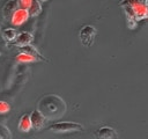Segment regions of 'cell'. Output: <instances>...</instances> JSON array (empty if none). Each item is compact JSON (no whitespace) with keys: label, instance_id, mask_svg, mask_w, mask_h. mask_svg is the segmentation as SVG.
Returning <instances> with one entry per match:
<instances>
[{"label":"cell","instance_id":"1","mask_svg":"<svg viewBox=\"0 0 148 139\" xmlns=\"http://www.w3.org/2000/svg\"><path fill=\"white\" fill-rule=\"evenodd\" d=\"M37 110L46 120H58L66 114L67 107L65 101L57 94L44 95L37 104Z\"/></svg>","mask_w":148,"mask_h":139},{"label":"cell","instance_id":"2","mask_svg":"<svg viewBox=\"0 0 148 139\" xmlns=\"http://www.w3.org/2000/svg\"><path fill=\"white\" fill-rule=\"evenodd\" d=\"M49 130L53 133H71V132H80L83 130L82 124L76 122H57L52 124Z\"/></svg>","mask_w":148,"mask_h":139},{"label":"cell","instance_id":"3","mask_svg":"<svg viewBox=\"0 0 148 139\" xmlns=\"http://www.w3.org/2000/svg\"><path fill=\"white\" fill-rule=\"evenodd\" d=\"M96 34H97V29H96L94 25H90V24L83 25V27L80 29V31H79L80 42H81L86 47H89V46L94 43V39H95Z\"/></svg>","mask_w":148,"mask_h":139},{"label":"cell","instance_id":"4","mask_svg":"<svg viewBox=\"0 0 148 139\" xmlns=\"http://www.w3.org/2000/svg\"><path fill=\"white\" fill-rule=\"evenodd\" d=\"M132 7L134 19L138 22L139 20H143L148 15V9H147V3L141 0H127Z\"/></svg>","mask_w":148,"mask_h":139},{"label":"cell","instance_id":"5","mask_svg":"<svg viewBox=\"0 0 148 139\" xmlns=\"http://www.w3.org/2000/svg\"><path fill=\"white\" fill-rule=\"evenodd\" d=\"M95 137L97 139H118V133L111 126H103L95 132Z\"/></svg>","mask_w":148,"mask_h":139},{"label":"cell","instance_id":"6","mask_svg":"<svg viewBox=\"0 0 148 139\" xmlns=\"http://www.w3.org/2000/svg\"><path fill=\"white\" fill-rule=\"evenodd\" d=\"M30 120H31V126H32V129H35V130H37V131H39V130H42L44 126H45V124H46V119L43 117V115L36 109V110H34L31 114H30Z\"/></svg>","mask_w":148,"mask_h":139},{"label":"cell","instance_id":"7","mask_svg":"<svg viewBox=\"0 0 148 139\" xmlns=\"http://www.w3.org/2000/svg\"><path fill=\"white\" fill-rule=\"evenodd\" d=\"M120 6H121V8L124 10V14H125V16L127 19V25H128V28L130 29H133L136 25V21L134 19V14H133V10H132V7H131L130 2L127 0L126 1H123L120 3Z\"/></svg>","mask_w":148,"mask_h":139},{"label":"cell","instance_id":"8","mask_svg":"<svg viewBox=\"0 0 148 139\" xmlns=\"http://www.w3.org/2000/svg\"><path fill=\"white\" fill-rule=\"evenodd\" d=\"M29 14H28V10L27 9H23V8H18L10 17V22L13 25H21L23 24L28 19H29Z\"/></svg>","mask_w":148,"mask_h":139},{"label":"cell","instance_id":"9","mask_svg":"<svg viewBox=\"0 0 148 139\" xmlns=\"http://www.w3.org/2000/svg\"><path fill=\"white\" fill-rule=\"evenodd\" d=\"M18 3H17V0H8L3 7H2V16L5 19H10L12 15L18 9Z\"/></svg>","mask_w":148,"mask_h":139},{"label":"cell","instance_id":"10","mask_svg":"<svg viewBox=\"0 0 148 139\" xmlns=\"http://www.w3.org/2000/svg\"><path fill=\"white\" fill-rule=\"evenodd\" d=\"M34 37L31 34L27 32V31H23V32H20L16 38H15V46H18V47H22V46H25V45H29L31 42H32Z\"/></svg>","mask_w":148,"mask_h":139},{"label":"cell","instance_id":"11","mask_svg":"<svg viewBox=\"0 0 148 139\" xmlns=\"http://www.w3.org/2000/svg\"><path fill=\"white\" fill-rule=\"evenodd\" d=\"M20 49H21V52H24V53H27V54L34 57L36 60H40V61H45V60H46V59L40 54V52H39L35 46H32L31 44L25 45V46H22V47H20Z\"/></svg>","mask_w":148,"mask_h":139},{"label":"cell","instance_id":"12","mask_svg":"<svg viewBox=\"0 0 148 139\" xmlns=\"http://www.w3.org/2000/svg\"><path fill=\"white\" fill-rule=\"evenodd\" d=\"M17 127H18V130L21 132H29L32 129L29 114H24V115L21 116V118L18 120V124H17Z\"/></svg>","mask_w":148,"mask_h":139},{"label":"cell","instance_id":"13","mask_svg":"<svg viewBox=\"0 0 148 139\" xmlns=\"http://www.w3.org/2000/svg\"><path fill=\"white\" fill-rule=\"evenodd\" d=\"M27 10H28L29 16H32V17L38 16V15L40 14V12H42V5H40V2H38L37 0H32Z\"/></svg>","mask_w":148,"mask_h":139},{"label":"cell","instance_id":"14","mask_svg":"<svg viewBox=\"0 0 148 139\" xmlns=\"http://www.w3.org/2000/svg\"><path fill=\"white\" fill-rule=\"evenodd\" d=\"M1 36H2V39L6 42V43H10L13 41H15L16 36H17V32L15 29L13 28H7L5 29L2 32H1Z\"/></svg>","mask_w":148,"mask_h":139},{"label":"cell","instance_id":"15","mask_svg":"<svg viewBox=\"0 0 148 139\" xmlns=\"http://www.w3.org/2000/svg\"><path fill=\"white\" fill-rule=\"evenodd\" d=\"M16 61L17 63H32V61H37L34 57L24 53V52H20L16 57Z\"/></svg>","mask_w":148,"mask_h":139},{"label":"cell","instance_id":"16","mask_svg":"<svg viewBox=\"0 0 148 139\" xmlns=\"http://www.w3.org/2000/svg\"><path fill=\"white\" fill-rule=\"evenodd\" d=\"M10 138H12V134L6 126L0 124V139H10Z\"/></svg>","mask_w":148,"mask_h":139},{"label":"cell","instance_id":"17","mask_svg":"<svg viewBox=\"0 0 148 139\" xmlns=\"http://www.w3.org/2000/svg\"><path fill=\"white\" fill-rule=\"evenodd\" d=\"M10 110V105L5 102V101H0V114H7Z\"/></svg>","mask_w":148,"mask_h":139},{"label":"cell","instance_id":"18","mask_svg":"<svg viewBox=\"0 0 148 139\" xmlns=\"http://www.w3.org/2000/svg\"><path fill=\"white\" fill-rule=\"evenodd\" d=\"M32 0H17V3H18V7L20 8H23V9H28V7L30 6Z\"/></svg>","mask_w":148,"mask_h":139},{"label":"cell","instance_id":"19","mask_svg":"<svg viewBox=\"0 0 148 139\" xmlns=\"http://www.w3.org/2000/svg\"><path fill=\"white\" fill-rule=\"evenodd\" d=\"M38 2H45V1H47V0H37Z\"/></svg>","mask_w":148,"mask_h":139},{"label":"cell","instance_id":"20","mask_svg":"<svg viewBox=\"0 0 148 139\" xmlns=\"http://www.w3.org/2000/svg\"><path fill=\"white\" fill-rule=\"evenodd\" d=\"M0 34H1V27H0Z\"/></svg>","mask_w":148,"mask_h":139}]
</instances>
